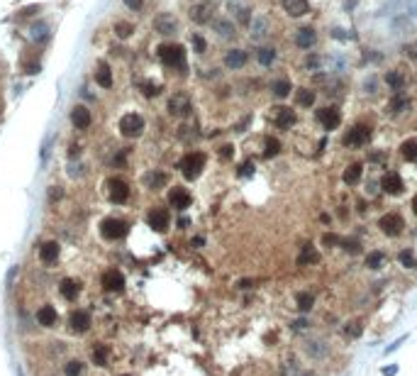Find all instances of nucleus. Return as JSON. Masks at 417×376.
Returning <instances> with one entry per match:
<instances>
[{
  "label": "nucleus",
  "mask_w": 417,
  "mask_h": 376,
  "mask_svg": "<svg viewBox=\"0 0 417 376\" xmlns=\"http://www.w3.org/2000/svg\"><path fill=\"white\" fill-rule=\"evenodd\" d=\"M179 169L180 174L185 176V178H198V176L203 174V169H205V154L203 151H188L183 159L179 161Z\"/></svg>",
  "instance_id": "obj_1"
},
{
  "label": "nucleus",
  "mask_w": 417,
  "mask_h": 376,
  "mask_svg": "<svg viewBox=\"0 0 417 376\" xmlns=\"http://www.w3.org/2000/svg\"><path fill=\"white\" fill-rule=\"evenodd\" d=\"M159 59L169 69H185V52L180 44H161L159 47Z\"/></svg>",
  "instance_id": "obj_2"
},
{
  "label": "nucleus",
  "mask_w": 417,
  "mask_h": 376,
  "mask_svg": "<svg viewBox=\"0 0 417 376\" xmlns=\"http://www.w3.org/2000/svg\"><path fill=\"white\" fill-rule=\"evenodd\" d=\"M100 234L108 239V242H115V239H122L127 234V223L119 220V218H105L100 223Z\"/></svg>",
  "instance_id": "obj_3"
},
{
  "label": "nucleus",
  "mask_w": 417,
  "mask_h": 376,
  "mask_svg": "<svg viewBox=\"0 0 417 376\" xmlns=\"http://www.w3.org/2000/svg\"><path fill=\"white\" fill-rule=\"evenodd\" d=\"M119 132H122L124 137H139V135L144 132V120H142V115H137V113L122 115L119 117Z\"/></svg>",
  "instance_id": "obj_4"
},
{
  "label": "nucleus",
  "mask_w": 417,
  "mask_h": 376,
  "mask_svg": "<svg viewBox=\"0 0 417 376\" xmlns=\"http://www.w3.org/2000/svg\"><path fill=\"white\" fill-rule=\"evenodd\" d=\"M378 227H381L383 234H388V237H398V234L403 232V227H405V220H403L398 213H386V215L378 220Z\"/></svg>",
  "instance_id": "obj_5"
},
{
  "label": "nucleus",
  "mask_w": 417,
  "mask_h": 376,
  "mask_svg": "<svg viewBox=\"0 0 417 376\" xmlns=\"http://www.w3.org/2000/svg\"><path fill=\"white\" fill-rule=\"evenodd\" d=\"M212 12H215V2L212 0H203V2L193 5L188 15H190V20L195 25H208L210 20H212Z\"/></svg>",
  "instance_id": "obj_6"
},
{
  "label": "nucleus",
  "mask_w": 417,
  "mask_h": 376,
  "mask_svg": "<svg viewBox=\"0 0 417 376\" xmlns=\"http://www.w3.org/2000/svg\"><path fill=\"white\" fill-rule=\"evenodd\" d=\"M368 140H371V132H368V127H366V125H354V127L344 135V145L352 147V149L363 147Z\"/></svg>",
  "instance_id": "obj_7"
},
{
  "label": "nucleus",
  "mask_w": 417,
  "mask_h": 376,
  "mask_svg": "<svg viewBox=\"0 0 417 376\" xmlns=\"http://www.w3.org/2000/svg\"><path fill=\"white\" fill-rule=\"evenodd\" d=\"M147 223H149V227H154L156 232L169 230V225H171V213H169L166 208H151L149 215H147Z\"/></svg>",
  "instance_id": "obj_8"
},
{
  "label": "nucleus",
  "mask_w": 417,
  "mask_h": 376,
  "mask_svg": "<svg viewBox=\"0 0 417 376\" xmlns=\"http://www.w3.org/2000/svg\"><path fill=\"white\" fill-rule=\"evenodd\" d=\"M71 125L81 132H86L90 125H93V113H90L86 105H73L71 108Z\"/></svg>",
  "instance_id": "obj_9"
},
{
  "label": "nucleus",
  "mask_w": 417,
  "mask_h": 376,
  "mask_svg": "<svg viewBox=\"0 0 417 376\" xmlns=\"http://www.w3.org/2000/svg\"><path fill=\"white\" fill-rule=\"evenodd\" d=\"M100 284H103V289L110 291V293H122V291H124V276H122V271H118V269H108V271L103 274Z\"/></svg>",
  "instance_id": "obj_10"
},
{
  "label": "nucleus",
  "mask_w": 417,
  "mask_h": 376,
  "mask_svg": "<svg viewBox=\"0 0 417 376\" xmlns=\"http://www.w3.org/2000/svg\"><path fill=\"white\" fill-rule=\"evenodd\" d=\"M108 196H110V201L113 203H127L129 198V186L122 181V178H110L108 181Z\"/></svg>",
  "instance_id": "obj_11"
},
{
  "label": "nucleus",
  "mask_w": 417,
  "mask_h": 376,
  "mask_svg": "<svg viewBox=\"0 0 417 376\" xmlns=\"http://www.w3.org/2000/svg\"><path fill=\"white\" fill-rule=\"evenodd\" d=\"M169 113L176 117H183L190 113V98L185 95V93H174L171 98H169Z\"/></svg>",
  "instance_id": "obj_12"
},
{
  "label": "nucleus",
  "mask_w": 417,
  "mask_h": 376,
  "mask_svg": "<svg viewBox=\"0 0 417 376\" xmlns=\"http://www.w3.org/2000/svg\"><path fill=\"white\" fill-rule=\"evenodd\" d=\"M169 203H171V208H176V210H185V208L193 203V196H190L183 186H174V188L169 191Z\"/></svg>",
  "instance_id": "obj_13"
},
{
  "label": "nucleus",
  "mask_w": 417,
  "mask_h": 376,
  "mask_svg": "<svg viewBox=\"0 0 417 376\" xmlns=\"http://www.w3.org/2000/svg\"><path fill=\"white\" fill-rule=\"evenodd\" d=\"M154 29L159 34H174L179 29V22H176V17L171 12H161V15L154 17Z\"/></svg>",
  "instance_id": "obj_14"
},
{
  "label": "nucleus",
  "mask_w": 417,
  "mask_h": 376,
  "mask_svg": "<svg viewBox=\"0 0 417 376\" xmlns=\"http://www.w3.org/2000/svg\"><path fill=\"white\" fill-rule=\"evenodd\" d=\"M68 322H71V330L73 332H88L90 325H93V318H90L88 310H73L71 313V318H68Z\"/></svg>",
  "instance_id": "obj_15"
},
{
  "label": "nucleus",
  "mask_w": 417,
  "mask_h": 376,
  "mask_svg": "<svg viewBox=\"0 0 417 376\" xmlns=\"http://www.w3.org/2000/svg\"><path fill=\"white\" fill-rule=\"evenodd\" d=\"M381 186H383V191L390 193V196H398V193H403L405 191V186H403V178L395 174V171H388L383 178H381Z\"/></svg>",
  "instance_id": "obj_16"
},
{
  "label": "nucleus",
  "mask_w": 417,
  "mask_h": 376,
  "mask_svg": "<svg viewBox=\"0 0 417 376\" xmlns=\"http://www.w3.org/2000/svg\"><path fill=\"white\" fill-rule=\"evenodd\" d=\"M57 259H59V242H54V239L44 242L39 247V261L42 264H54Z\"/></svg>",
  "instance_id": "obj_17"
},
{
  "label": "nucleus",
  "mask_w": 417,
  "mask_h": 376,
  "mask_svg": "<svg viewBox=\"0 0 417 376\" xmlns=\"http://www.w3.org/2000/svg\"><path fill=\"white\" fill-rule=\"evenodd\" d=\"M317 120L322 122V127H325V130H337V127H339L342 115H339V110H337V108H325V110H320V113H317Z\"/></svg>",
  "instance_id": "obj_18"
},
{
  "label": "nucleus",
  "mask_w": 417,
  "mask_h": 376,
  "mask_svg": "<svg viewBox=\"0 0 417 376\" xmlns=\"http://www.w3.org/2000/svg\"><path fill=\"white\" fill-rule=\"evenodd\" d=\"M95 83L100 88H105V90H110V88L115 86V78H113V71H110L108 64H98V69H95Z\"/></svg>",
  "instance_id": "obj_19"
},
{
  "label": "nucleus",
  "mask_w": 417,
  "mask_h": 376,
  "mask_svg": "<svg viewBox=\"0 0 417 376\" xmlns=\"http://www.w3.org/2000/svg\"><path fill=\"white\" fill-rule=\"evenodd\" d=\"M296 122H298V115H296L291 108H278V113H276V125H278L281 130H291Z\"/></svg>",
  "instance_id": "obj_20"
},
{
  "label": "nucleus",
  "mask_w": 417,
  "mask_h": 376,
  "mask_svg": "<svg viewBox=\"0 0 417 376\" xmlns=\"http://www.w3.org/2000/svg\"><path fill=\"white\" fill-rule=\"evenodd\" d=\"M315 42H317V34H315V29L312 27L298 29V34H296V44H298L300 49H310V47H315Z\"/></svg>",
  "instance_id": "obj_21"
},
{
  "label": "nucleus",
  "mask_w": 417,
  "mask_h": 376,
  "mask_svg": "<svg viewBox=\"0 0 417 376\" xmlns=\"http://www.w3.org/2000/svg\"><path fill=\"white\" fill-rule=\"evenodd\" d=\"M37 320H39V325H44V327H54V325L59 322V315H57V310H54L52 305H42V308L37 310Z\"/></svg>",
  "instance_id": "obj_22"
},
{
  "label": "nucleus",
  "mask_w": 417,
  "mask_h": 376,
  "mask_svg": "<svg viewBox=\"0 0 417 376\" xmlns=\"http://www.w3.org/2000/svg\"><path fill=\"white\" fill-rule=\"evenodd\" d=\"M246 64V52L244 49H230L225 54V66L227 69H241Z\"/></svg>",
  "instance_id": "obj_23"
},
{
  "label": "nucleus",
  "mask_w": 417,
  "mask_h": 376,
  "mask_svg": "<svg viewBox=\"0 0 417 376\" xmlns=\"http://www.w3.org/2000/svg\"><path fill=\"white\" fill-rule=\"evenodd\" d=\"M283 10L291 17H300V15H305L310 10V5H307V0H283Z\"/></svg>",
  "instance_id": "obj_24"
},
{
  "label": "nucleus",
  "mask_w": 417,
  "mask_h": 376,
  "mask_svg": "<svg viewBox=\"0 0 417 376\" xmlns=\"http://www.w3.org/2000/svg\"><path fill=\"white\" fill-rule=\"evenodd\" d=\"M317 261H320V252H317L312 244H305V247L300 249L298 266H310V264H317Z\"/></svg>",
  "instance_id": "obj_25"
},
{
  "label": "nucleus",
  "mask_w": 417,
  "mask_h": 376,
  "mask_svg": "<svg viewBox=\"0 0 417 376\" xmlns=\"http://www.w3.org/2000/svg\"><path fill=\"white\" fill-rule=\"evenodd\" d=\"M361 174H363V166L357 161V164H349V166L344 169L342 178H344V183H347V186H357L358 181H361Z\"/></svg>",
  "instance_id": "obj_26"
},
{
  "label": "nucleus",
  "mask_w": 417,
  "mask_h": 376,
  "mask_svg": "<svg viewBox=\"0 0 417 376\" xmlns=\"http://www.w3.org/2000/svg\"><path fill=\"white\" fill-rule=\"evenodd\" d=\"M400 154L405 161H417V137H410L400 145Z\"/></svg>",
  "instance_id": "obj_27"
},
{
  "label": "nucleus",
  "mask_w": 417,
  "mask_h": 376,
  "mask_svg": "<svg viewBox=\"0 0 417 376\" xmlns=\"http://www.w3.org/2000/svg\"><path fill=\"white\" fill-rule=\"evenodd\" d=\"M59 291H61V296H63L66 301H76V296H78V284H76L73 279H63V281H61V286H59Z\"/></svg>",
  "instance_id": "obj_28"
},
{
  "label": "nucleus",
  "mask_w": 417,
  "mask_h": 376,
  "mask_svg": "<svg viewBox=\"0 0 417 376\" xmlns=\"http://www.w3.org/2000/svg\"><path fill=\"white\" fill-rule=\"evenodd\" d=\"M144 183H147V188H151V191H159V188L166 183V174H164V171H149V174L144 176Z\"/></svg>",
  "instance_id": "obj_29"
},
{
  "label": "nucleus",
  "mask_w": 417,
  "mask_h": 376,
  "mask_svg": "<svg viewBox=\"0 0 417 376\" xmlns=\"http://www.w3.org/2000/svg\"><path fill=\"white\" fill-rule=\"evenodd\" d=\"M113 32H115V37H118V39H127V37H132V34H134V25H132V22H127V20H118V22L113 25Z\"/></svg>",
  "instance_id": "obj_30"
},
{
  "label": "nucleus",
  "mask_w": 417,
  "mask_h": 376,
  "mask_svg": "<svg viewBox=\"0 0 417 376\" xmlns=\"http://www.w3.org/2000/svg\"><path fill=\"white\" fill-rule=\"evenodd\" d=\"M296 303H298L300 313H310V310H312V305H315V296H312V293H307V291H302V293L296 296Z\"/></svg>",
  "instance_id": "obj_31"
},
{
  "label": "nucleus",
  "mask_w": 417,
  "mask_h": 376,
  "mask_svg": "<svg viewBox=\"0 0 417 376\" xmlns=\"http://www.w3.org/2000/svg\"><path fill=\"white\" fill-rule=\"evenodd\" d=\"M212 27H215V32H217L220 37H225V39L235 37V27H232V22H230V20H215V22H212Z\"/></svg>",
  "instance_id": "obj_32"
},
{
  "label": "nucleus",
  "mask_w": 417,
  "mask_h": 376,
  "mask_svg": "<svg viewBox=\"0 0 417 376\" xmlns=\"http://www.w3.org/2000/svg\"><path fill=\"white\" fill-rule=\"evenodd\" d=\"M271 93H273L276 98H286V95L291 93V81H288V78H278V81H273Z\"/></svg>",
  "instance_id": "obj_33"
},
{
  "label": "nucleus",
  "mask_w": 417,
  "mask_h": 376,
  "mask_svg": "<svg viewBox=\"0 0 417 376\" xmlns=\"http://www.w3.org/2000/svg\"><path fill=\"white\" fill-rule=\"evenodd\" d=\"M386 83L393 88L395 93H398V90H403V86H405V78H403V74H400V71H388V74H386Z\"/></svg>",
  "instance_id": "obj_34"
},
{
  "label": "nucleus",
  "mask_w": 417,
  "mask_h": 376,
  "mask_svg": "<svg viewBox=\"0 0 417 376\" xmlns=\"http://www.w3.org/2000/svg\"><path fill=\"white\" fill-rule=\"evenodd\" d=\"M298 105H302V108H312V103H315V90H307V88H300L298 93Z\"/></svg>",
  "instance_id": "obj_35"
},
{
  "label": "nucleus",
  "mask_w": 417,
  "mask_h": 376,
  "mask_svg": "<svg viewBox=\"0 0 417 376\" xmlns=\"http://www.w3.org/2000/svg\"><path fill=\"white\" fill-rule=\"evenodd\" d=\"M264 147H266V156H276L281 151V142L276 137H266L264 140Z\"/></svg>",
  "instance_id": "obj_36"
},
{
  "label": "nucleus",
  "mask_w": 417,
  "mask_h": 376,
  "mask_svg": "<svg viewBox=\"0 0 417 376\" xmlns=\"http://www.w3.org/2000/svg\"><path fill=\"white\" fill-rule=\"evenodd\" d=\"M47 37H49V27L47 25H34L32 27V39L34 42H44Z\"/></svg>",
  "instance_id": "obj_37"
},
{
  "label": "nucleus",
  "mask_w": 417,
  "mask_h": 376,
  "mask_svg": "<svg viewBox=\"0 0 417 376\" xmlns=\"http://www.w3.org/2000/svg\"><path fill=\"white\" fill-rule=\"evenodd\" d=\"M398 259H400V264H403V266H408V269H413V266H417L415 254H413L410 249H403V252L398 254Z\"/></svg>",
  "instance_id": "obj_38"
},
{
  "label": "nucleus",
  "mask_w": 417,
  "mask_h": 376,
  "mask_svg": "<svg viewBox=\"0 0 417 376\" xmlns=\"http://www.w3.org/2000/svg\"><path fill=\"white\" fill-rule=\"evenodd\" d=\"M93 362H95L98 367H105V362H108V349L103 347V345L93 349Z\"/></svg>",
  "instance_id": "obj_39"
},
{
  "label": "nucleus",
  "mask_w": 417,
  "mask_h": 376,
  "mask_svg": "<svg viewBox=\"0 0 417 376\" xmlns=\"http://www.w3.org/2000/svg\"><path fill=\"white\" fill-rule=\"evenodd\" d=\"M273 59H276V49H271V47H264V49H259V61L268 66V64H273Z\"/></svg>",
  "instance_id": "obj_40"
},
{
  "label": "nucleus",
  "mask_w": 417,
  "mask_h": 376,
  "mask_svg": "<svg viewBox=\"0 0 417 376\" xmlns=\"http://www.w3.org/2000/svg\"><path fill=\"white\" fill-rule=\"evenodd\" d=\"M81 372H83V364L78 359L66 362V376H81Z\"/></svg>",
  "instance_id": "obj_41"
},
{
  "label": "nucleus",
  "mask_w": 417,
  "mask_h": 376,
  "mask_svg": "<svg viewBox=\"0 0 417 376\" xmlns=\"http://www.w3.org/2000/svg\"><path fill=\"white\" fill-rule=\"evenodd\" d=\"M381 264H383V254H381V252H371V254L366 257V266H368V269H378Z\"/></svg>",
  "instance_id": "obj_42"
},
{
  "label": "nucleus",
  "mask_w": 417,
  "mask_h": 376,
  "mask_svg": "<svg viewBox=\"0 0 417 376\" xmlns=\"http://www.w3.org/2000/svg\"><path fill=\"white\" fill-rule=\"evenodd\" d=\"M339 244H344V249H347V252H352V254L361 252V242H357V239H342Z\"/></svg>",
  "instance_id": "obj_43"
},
{
  "label": "nucleus",
  "mask_w": 417,
  "mask_h": 376,
  "mask_svg": "<svg viewBox=\"0 0 417 376\" xmlns=\"http://www.w3.org/2000/svg\"><path fill=\"white\" fill-rule=\"evenodd\" d=\"M193 47H195V52H198V54H203V52L208 49V44H205V39H203L200 34H193Z\"/></svg>",
  "instance_id": "obj_44"
},
{
  "label": "nucleus",
  "mask_w": 417,
  "mask_h": 376,
  "mask_svg": "<svg viewBox=\"0 0 417 376\" xmlns=\"http://www.w3.org/2000/svg\"><path fill=\"white\" fill-rule=\"evenodd\" d=\"M403 108H408V98H403V95H400V98H395V100L390 103V110H393V113H400Z\"/></svg>",
  "instance_id": "obj_45"
},
{
  "label": "nucleus",
  "mask_w": 417,
  "mask_h": 376,
  "mask_svg": "<svg viewBox=\"0 0 417 376\" xmlns=\"http://www.w3.org/2000/svg\"><path fill=\"white\" fill-rule=\"evenodd\" d=\"M344 330H347V335H349V337H358V335H361V322L354 320V322H349Z\"/></svg>",
  "instance_id": "obj_46"
},
{
  "label": "nucleus",
  "mask_w": 417,
  "mask_h": 376,
  "mask_svg": "<svg viewBox=\"0 0 417 376\" xmlns=\"http://www.w3.org/2000/svg\"><path fill=\"white\" fill-rule=\"evenodd\" d=\"M217 154H220V159H232V156H235V147H232V145H222Z\"/></svg>",
  "instance_id": "obj_47"
},
{
  "label": "nucleus",
  "mask_w": 417,
  "mask_h": 376,
  "mask_svg": "<svg viewBox=\"0 0 417 376\" xmlns=\"http://www.w3.org/2000/svg\"><path fill=\"white\" fill-rule=\"evenodd\" d=\"M142 88H144V95H159V93H161V88L156 86V83H149V81H147V83H142Z\"/></svg>",
  "instance_id": "obj_48"
},
{
  "label": "nucleus",
  "mask_w": 417,
  "mask_h": 376,
  "mask_svg": "<svg viewBox=\"0 0 417 376\" xmlns=\"http://www.w3.org/2000/svg\"><path fill=\"white\" fill-rule=\"evenodd\" d=\"M122 2H124V7H127V10H134V12L144 7V0H122Z\"/></svg>",
  "instance_id": "obj_49"
},
{
  "label": "nucleus",
  "mask_w": 417,
  "mask_h": 376,
  "mask_svg": "<svg viewBox=\"0 0 417 376\" xmlns=\"http://www.w3.org/2000/svg\"><path fill=\"white\" fill-rule=\"evenodd\" d=\"M237 20L241 22V25H249V20H251L249 10H237Z\"/></svg>",
  "instance_id": "obj_50"
},
{
  "label": "nucleus",
  "mask_w": 417,
  "mask_h": 376,
  "mask_svg": "<svg viewBox=\"0 0 417 376\" xmlns=\"http://www.w3.org/2000/svg\"><path fill=\"white\" fill-rule=\"evenodd\" d=\"M254 174V164L251 161H244V166L239 169V176H251Z\"/></svg>",
  "instance_id": "obj_51"
},
{
  "label": "nucleus",
  "mask_w": 417,
  "mask_h": 376,
  "mask_svg": "<svg viewBox=\"0 0 417 376\" xmlns=\"http://www.w3.org/2000/svg\"><path fill=\"white\" fill-rule=\"evenodd\" d=\"M405 54H408L410 59H417V42H413V44L405 47Z\"/></svg>",
  "instance_id": "obj_52"
},
{
  "label": "nucleus",
  "mask_w": 417,
  "mask_h": 376,
  "mask_svg": "<svg viewBox=\"0 0 417 376\" xmlns=\"http://www.w3.org/2000/svg\"><path fill=\"white\" fill-rule=\"evenodd\" d=\"M39 10H42L39 5H30V7H25V10H22V17H30V15H34V12H39Z\"/></svg>",
  "instance_id": "obj_53"
},
{
  "label": "nucleus",
  "mask_w": 417,
  "mask_h": 376,
  "mask_svg": "<svg viewBox=\"0 0 417 376\" xmlns=\"http://www.w3.org/2000/svg\"><path fill=\"white\" fill-rule=\"evenodd\" d=\"M25 71H27V74H39V64H32V61H25Z\"/></svg>",
  "instance_id": "obj_54"
},
{
  "label": "nucleus",
  "mask_w": 417,
  "mask_h": 376,
  "mask_svg": "<svg viewBox=\"0 0 417 376\" xmlns=\"http://www.w3.org/2000/svg\"><path fill=\"white\" fill-rule=\"evenodd\" d=\"M322 242H325V244H339L342 239H339L337 234H325V239H322Z\"/></svg>",
  "instance_id": "obj_55"
},
{
  "label": "nucleus",
  "mask_w": 417,
  "mask_h": 376,
  "mask_svg": "<svg viewBox=\"0 0 417 376\" xmlns=\"http://www.w3.org/2000/svg\"><path fill=\"white\" fill-rule=\"evenodd\" d=\"M376 83H378L376 78H368V81H366V90H368V93H376V90H373V88H376Z\"/></svg>",
  "instance_id": "obj_56"
},
{
  "label": "nucleus",
  "mask_w": 417,
  "mask_h": 376,
  "mask_svg": "<svg viewBox=\"0 0 417 376\" xmlns=\"http://www.w3.org/2000/svg\"><path fill=\"white\" fill-rule=\"evenodd\" d=\"M59 196H61V191L54 186V188H52V193H49V201H54V198H59Z\"/></svg>",
  "instance_id": "obj_57"
},
{
  "label": "nucleus",
  "mask_w": 417,
  "mask_h": 376,
  "mask_svg": "<svg viewBox=\"0 0 417 376\" xmlns=\"http://www.w3.org/2000/svg\"><path fill=\"white\" fill-rule=\"evenodd\" d=\"M237 286L239 289H251V281H239Z\"/></svg>",
  "instance_id": "obj_58"
},
{
  "label": "nucleus",
  "mask_w": 417,
  "mask_h": 376,
  "mask_svg": "<svg viewBox=\"0 0 417 376\" xmlns=\"http://www.w3.org/2000/svg\"><path fill=\"white\" fill-rule=\"evenodd\" d=\"M413 210H415V215H417V196L413 198Z\"/></svg>",
  "instance_id": "obj_59"
},
{
  "label": "nucleus",
  "mask_w": 417,
  "mask_h": 376,
  "mask_svg": "<svg viewBox=\"0 0 417 376\" xmlns=\"http://www.w3.org/2000/svg\"><path fill=\"white\" fill-rule=\"evenodd\" d=\"M302 376H312V374H302Z\"/></svg>",
  "instance_id": "obj_60"
}]
</instances>
